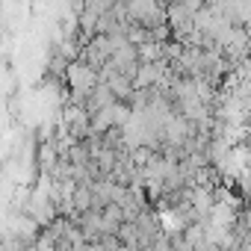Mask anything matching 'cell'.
Segmentation results:
<instances>
[{
	"instance_id": "1",
	"label": "cell",
	"mask_w": 251,
	"mask_h": 251,
	"mask_svg": "<svg viewBox=\"0 0 251 251\" xmlns=\"http://www.w3.org/2000/svg\"><path fill=\"white\" fill-rule=\"evenodd\" d=\"M172 42V39H169ZM169 42H157V39H148L139 45V59L142 62H160V59H169Z\"/></svg>"
}]
</instances>
